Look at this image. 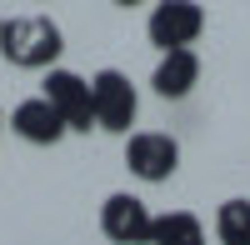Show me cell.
<instances>
[{"label":"cell","instance_id":"cell-7","mask_svg":"<svg viewBox=\"0 0 250 245\" xmlns=\"http://www.w3.org/2000/svg\"><path fill=\"white\" fill-rule=\"evenodd\" d=\"M10 130L25 140V145H60L70 130H65V120H60V110L50 105L45 95H30V100H20V105L10 110Z\"/></svg>","mask_w":250,"mask_h":245},{"label":"cell","instance_id":"cell-6","mask_svg":"<svg viewBox=\"0 0 250 245\" xmlns=\"http://www.w3.org/2000/svg\"><path fill=\"white\" fill-rule=\"evenodd\" d=\"M150 225H155V215L140 195H130V190L105 195V205H100V235L110 245H150Z\"/></svg>","mask_w":250,"mask_h":245},{"label":"cell","instance_id":"cell-3","mask_svg":"<svg viewBox=\"0 0 250 245\" xmlns=\"http://www.w3.org/2000/svg\"><path fill=\"white\" fill-rule=\"evenodd\" d=\"M125 170L145 185H160L180 170V145L165 130H130L125 135Z\"/></svg>","mask_w":250,"mask_h":245},{"label":"cell","instance_id":"cell-2","mask_svg":"<svg viewBox=\"0 0 250 245\" xmlns=\"http://www.w3.org/2000/svg\"><path fill=\"white\" fill-rule=\"evenodd\" d=\"M90 105H95V130L105 135H130L135 115H140V95L130 85V75L105 65L90 75Z\"/></svg>","mask_w":250,"mask_h":245},{"label":"cell","instance_id":"cell-9","mask_svg":"<svg viewBox=\"0 0 250 245\" xmlns=\"http://www.w3.org/2000/svg\"><path fill=\"white\" fill-rule=\"evenodd\" d=\"M150 245H210V240H205L200 215L165 210V215H155V225H150Z\"/></svg>","mask_w":250,"mask_h":245},{"label":"cell","instance_id":"cell-5","mask_svg":"<svg viewBox=\"0 0 250 245\" xmlns=\"http://www.w3.org/2000/svg\"><path fill=\"white\" fill-rule=\"evenodd\" d=\"M40 95H45L50 105L60 110V120H65V130H70V135L95 130V105H90V80H85V75L50 65L45 80H40Z\"/></svg>","mask_w":250,"mask_h":245},{"label":"cell","instance_id":"cell-12","mask_svg":"<svg viewBox=\"0 0 250 245\" xmlns=\"http://www.w3.org/2000/svg\"><path fill=\"white\" fill-rule=\"evenodd\" d=\"M0 130H5V110H0Z\"/></svg>","mask_w":250,"mask_h":245},{"label":"cell","instance_id":"cell-10","mask_svg":"<svg viewBox=\"0 0 250 245\" xmlns=\"http://www.w3.org/2000/svg\"><path fill=\"white\" fill-rule=\"evenodd\" d=\"M215 240L220 245H250V195H230L215 205Z\"/></svg>","mask_w":250,"mask_h":245},{"label":"cell","instance_id":"cell-8","mask_svg":"<svg viewBox=\"0 0 250 245\" xmlns=\"http://www.w3.org/2000/svg\"><path fill=\"white\" fill-rule=\"evenodd\" d=\"M195 85H200V55L190 45H185V50H165L155 75H150V90L160 100H185Z\"/></svg>","mask_w":250,"mask_h":245},{"label":"cell","instance_id":"cell-1","mask_svg":"<svg viewBox=\"0 0 250 245\" xmlns=\"http://www.w3.org/2000/svg\"><path fill=\"white\" fill-rule=\"evenodd\" d=\"M60 50H65V35L50 15H10L0 20V55L10 60L15 70H50Z\"/></svg>","mask_w":250,"mask_h":245},{"label":"cell","instance_id":"cell-11","mask_svg":"<svg viewBox=\"0 0 250 245\" xmlns=\"http://www.w3.org/2000/svg\"><path fill=\"white\" fill-rule=\"evenodd\" d=\"M115 5H145V0H115Z\"/></svg>","mask_w":250,"mask_h":245},{"label":"cell","instance_id":"cell-4","mask_svg":"<svg viewBox=\"0 0 250 245\" xmlns=\"http://www.w3.org/2000/svg\"><path fill=\"white\" fill-rule=\"evenodd\" d=\"M205 35V10L195 0H160L145 20V40L165 55V50H185Z\"/></svg>","mask_w":250,"mask_h":245}]
</instances>
